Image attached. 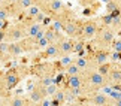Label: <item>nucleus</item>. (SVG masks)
I'll return each instance as SVG.
<instances>
[{
  "mask_svg": "<svg viewBox=\"0 0 121 106\" xmlns=\"http://www.w3.org/2000/svg\"><path fill=\"white\" fill-rule=\"evenodd\" d=\"M24 27H26V33H27V36H30V38H35V36L38 34L39 31H42V30L45 29V24L38 22V21H33V22H30V24L24 25Z\"/></svg>",
  "mask_w": 121,
  "mask_h": 106,
  "instance_id": "6ab92c4d",
  "label": "nucleus"
},
{
  "mask_svg": "<svg viewBox=\"0 0 121 106\" xmlns=\"http://www.w3.org/2000/svg\"><path fill=\"white\" fill-rule=\"evenodd\" d=\"M43 2H48V0H35V3H33V4H36V6H39V4H42Z\"/></svg>",
  "mask_w": 121,
  "mask_h": 106,
  "instance_id": "c9c22d12",
  "label": "nucleus"
},
{
  "mask_svg": "<svg viewBox=\"0 0 121 106\" xmlns=\"http://www.w3.org/2000/svg\"><path fill=\"white\" fill-rule=\"evenodd\" d=\"M42 11H40V8L39 6H36V4H31V6L26 11V13L24 15H27V17H30V18H35L38 13H40Z\"/></svg>",
  "mask_w": 121,
  "mask_h": 106,
  "instance_id": "a878e982",
  "label": "nucleus"
},
{
  "mask_svg": "<svg viewBox=\"0 0 121 106\" xmlns=\"http://www.w3.org/2000/svg\"><path fill=\"white\" fill-rule=\"evenodd\" d=\"M85 97H87L88 103H93L96 106H111V102H112V99L106 93H100V90L99 91H91Z\"/></svg>",
  "mask_w": 121,
  "mask_h": 106,
  "instance_id": "0eeeda50",
  "label": "nucleus"
},
{
  "mask_svg": "<svg viewBox=\"0 0 121 106\" xmlns=\"http://www.w3.org/2000/svg\"><path fill=\"white\" fill-rule=\"evenodd\" d=\"M27 73H29V70L24 67V66H18V67H12L9 69V70H6L3 73L4 75V84H6V88L8 91L13 90L15 87L21 82V79L24 78Z\"/></svg>",
  "mask_w": 121,
  "mask_h": 106,
  "instance_id": "7ed1b4c3",
  "label": "nucleus"
},
{
  "mask_svg": "<svg viewBox=\"0 0 121 106\" xmlns=\"http://www.w3.org/2000/svg\"><path fill=\"white\" fill-rule=\"evenodd\" d=\"M102 2H103V3L106 4V3H108V2H109V0H102Z\"/></svg>",
  "mask_w": 121,
  "mask_h": 106,
  "instance_id": "4c0bfd02",
  "label": "nucleus"
},
{
  "mask_svg": "<svg viewBox=\"0 0 121 106\" xmlns=\"http://www.w3.org/2000/svg\"><path fill=\"white\" fill-rule=\"evenodd\" d=\"M106 12L112 13V15L121 12V0H109L106 3Z\"/></svg>",
  "mask_w": 121,
  "mask_h": 106,
  "instance_id": "412c9836",
  "label": "nucleus"
},
{
  "mask_svg": "<svg viewBox=\"0 0 121 106\" xmlns=\"http://www.w3.org/2000/svg\"><path fill=\"white\" fill-rule=\"evenodd\" d=\"M30 72L33 73V75H36L38 78H43V76H55L57 69L51 63H40V64L33 66V69H31Z\"/></svg>",
  "mask_w": 121,
  "mask_h": 106,
  "instance_id": "1a4fd4ad",
  "label": "nucleus"
},
{
  "mask_svg": "<svg viewBox=\"0 0 121 106\" xmlns=\"http://www.w3.org/2000/svg\"><path fill=\"white\" fill-rule=\"evenodd\" d=\"M114 29L109 25H102L99 27V30H97V33L94 34V38L91 40L94 42L96 48L97 49H109L111 48V43H112V40L115 39V33H114Z\"/></svg>",
  "mask_w": 121,
  "mask_h": 106,
  "instance_id": "f03ea898",
  "label": "nucleus"
},
{
  "mask_svg": "<svg viewBox=\"0 0 121 106\" xmlns=\"http://www.w3.org/2000/svg\"><path fill=\"white\" fill-rule=\"evenodd\" d=\"M81 29H82V22L76 18V15L69 17L67 20H64L63 22V33L67 38L72 39H81Z\"/></svg>",
  "mask_w": 121,
  "mask_h": 106,
  "instance_id": "39448f33",
  "label": "nucleus"
},
{
  "mask_svg": "<svg viewBox=\"0 0 121 106\" xmlns=\"http://www.w3.org/2000/svg\"><path fill=\"white\" fill-rule=\"evenodd\" d=\"M27 97H29V100L31 103H38V102H40L42 99L49 97V96H48V93H46V87H43V85H40V84L36 82V84L33 85V88L29 91Z\"/></svg>",
  "mask_w": 121,
  "mask_h": 106,
  "instance_id": "9d476101",
  "label": "nucleus"
},
{
  "mask_svg": "<svg viewBox=\"0 0 121 106\" xmlns=\"http://www.w3.org/2000/svg\"><path fill=\"white\" fill-rule=\"evenodd\" d=\"M8 88H6V84H4V75L0 73V97H8Z\"/></svg>",
  "mask_w": 121,
  "mask_h": 106,
  "instance_id": "393cba45",
  "label": "nucleus"
},
{
  "mask_svg": "<svg viewBox=\"0 0 121 106\" xmlns=\"http://www.w3.org/2000/svg\"><path fill=\"white\" fill-rule=\"evenodd\" d=\"M35 106H52L51 105V97H45V99H42L40 102L38 103H33Z\"/></svg>",
  "mask_w": 121,
  "mask_h": 106,
  "instance_id": "2f4dec72",
  "label": "nucleus"
},
{
  "mask_svg": "<svg viewBox=\"0 0 121 106\" xmlns=\"http://www.w3.org/2000/svg\"><path fill=\"white\" fill-rule=\"evenodd\" d=\"M8 54L9 57H20L21 54H24L20 42H8Z\"/></svg>",
  "mask_w": 121,
  "mask_h": 106,
  "instance_id": "aec40b11",
  "label": "nucleus"
},
{
  "mask_svg": "<svg viewBox=\"0 0 121 106\" xmlns=\"http://www.w3.org/2000/svg\"><path fill=\"white\" fill-rule=\"evenodd\" d=\"M57 43H58V49H60V57L73 54V45H75V39L67 38V36H63V38L60 39Z\"/></svg>",
  "mask_w": 121,
  "mask_h": 106,
  "instance_id": "ddd939ff",
  "label": "nucleus"
},
{
  "mask_svg": "<svg viewBox=\"0 0 121 106\" xmlns=\"http://www.w3.org/2000/svg\"><path fill=\"white\" fill-rule=\"evenodd\" d=\"M111 106H121V99L112 100V102H111Z\"/></svg>",
  "mask_w": 121,
  "mask_h": 106,
  "instance_id": "72a5a7b5",
  "label": "nucleus"
},
{
  "mask_svg": "<svg viewBox=\"0 0 121 106\" xmlns=\"http://www.w3.org/2000/svg\"><path fill=\"white\" fill-rule=\"evenodd\" d=\"M82 76H84V82H85L87 88L90 90V93L91 91H99V90L108 87L106 76L102 75L96 67H90V69H87V70H84Z\"/></svg>",
  "mask_w": 121,
  "mask_h": 106,
  "instance_id": "f257e3e1",
  "label": "nucleus"
},
{
  "mask_svg": "<svg viewBox=\"0 0 121 106\" xmlns=\"http://www.w3.org/2000/svg\"><path fill=\"white\" fill-rule=\"evenodd\" d=\"M73 63L81 69V72L87 70V69H90V67H94V66H93L91 58H90V55H84V54L76 55V57L73 58Z\"/></svg>",
  "mask_w": 121,
  "mask_h": 106,
  "instance_id": "a211bd4d",
  "label": "nucleus"
},
{
  "mask_svg": "<svg viewBox=\"0 0 121 106\" xmlns=\"http://www.w3.org/2000/svg\"><path fill=\"white\" fill-rule=\"evenodd\" d=\"M39 58L40 60H52V58H60V49L58 43H49L46 48L39 51Z\"/></svg>",
  "mask_w": 121,
  "mask_h": 106,
  "instance_id": "f8f14e48",
  "label": "nucleus"
},
{
  "mask_svg": "<svg viewBox=\"0 0 121 106\" xmlns=\"http://www.w3.org/2000/svg\"><path fill=\"white\" fill-rule=\"evenodd\" d=\"M111 51L112 52H121V38H115L111 43Z\"/></svg>",
  "mask_w": 121,
  "mask_h": 106,
  "instance_id": "cd10ccee",
  "label": "nucleus"
},
{
  "mask_svg": "<svg viewBox=\"0 0 121 106\" xmlns=\"http://www.w3.org/2000/svg\"><path fill=\"white\" fill-rule=\"evenodd\" d=\"M99 24L94 20H87L82 22V29H81V39L82 40H91L94 38V34L99 30Z\"/></svg>",
  "mask_w": 121,
  "mask_h": 106,
  "instance_id": "6e6552de",
  "label": "nucleus"
},
{
  "mask_svg": "<svg viewBox=\"0 0 121 106\" xmlns=\"http://www.w3.org/2000/svg\"><path fill=\"white\" fill-rule=\"evenodd\" d=\"M63 70H64V75H66V76H70V75H76V73H81V69L78 67L73 61H72V63H69L67 66L63 69Z\"/></svg>",
  "mask_w": 121,
  "mask_h": 106,
  "instance_id": "4be33fe9",
  "label": "nucleus"
},
{
  "mask_svg": "<svg viewBox=\"0 0 121 106\" xmlns=\"http://www.w3.org/2000/svg\"><path fill=\"white\" fill-rule=\"evenodd\" d=\"M2 106H33L27 96H8Z\"/></svg>",
  "mask_w": 121,
  "mask_h": 106,
  "instance_id": "4468645a",
  "label": "nucleus"
},
{
  "mask_svg": "<svg viewBox=\"0 0 121 106\" xmlns=\"http://www.w3.org/2000/svg\"><path fill=\"white\" fill-rule=\"evenodd\" d=\"M79 2V4L81 6H84V8H88V6H93V4L96 3V0H78Z\"/></svg>",
  "mask_w": 121,
  "mask_h": 106,
  "instance_id": "473e14b6",
  "label": "nucleus"
},
{
  "mask_svg": "<svg viewBox=\"0 0 121 106\" xmlns=\"http://www.w3.org/2000/svg\"><path fill=\"white\" fill-rule=\"evenodd\" d=\"M57 90H58V85L55 84V82H54V84H51V85H48V87H46V93H48V96H49V97H51V96H52V94H54Z\"/></svg>",
  "mask_w": 121,
  "mask_h": 106,
  "instance_id": "7c9ffc66",
  "label": "nucleus"
},
{
  "mask_svg": "<svg viewBox=\"0 0 121 106\" xmlns=\"http://www.w3.org/2000/svg\"><path fill=\"white\" fill-rule=\"evenodd\" d=\"M90 58L93 61V66H100V64H106L111 61V54L108 49H96L93 54H90Z\"/></svg>",
  "mask_w": 121,
  "mask_h": 106,
  "instance_id": "9b49d317",
  "label": "nucleus"
},
{
  "mask_svg": "<svg viewBox=\"0 0 121 106\" xmlns=\"http://www.w3.org/2000/svg\"><path fill=\"white\" fill-rule=\"evenodd\" d=\"M27 36L26 33V27L21 21L15 22V24L8 25L3 30V40L4 42H20L21 39H24Z\"/></svg>",
  "mask_w": 121,
  "mask_h": 106,
  "instance_id": "20e7f679",
  "label": "nucleus"
},
{
  "mask_svg": "<svg viewBox=\"0 0 121 106\" xmlns=\"http://www.w3.org/2000/svg\"><path fill=\"white\" fill-rule=\"evenodd\" d=\"M39 8L49 18H55L67 9V6L63 3V0H48V2H43L42 4H39Z\"/></svg>",
  "mask_w": 121,
  "mask_h": 106,
  "instance_id": "423d86ee",
  "label": "nucleus"
},
{
  "mask_svg": "<svg viewBox=\"0 0 121 106\" xmlns=\"http://www.w3.org/2000/svg\"><path fill=\"white\" fill-rule=\"evenodd\" d=\"M43 36L49 40V43H55V42H58V40L63 38L64 33L60 31V30H55L51 24H48V25H45V34Z\"/></svg>",
  "mask_w": 121,
  "mask_h": 106,
  "instance_id": "f3484780",
  "label": "nucleus"
},
{
  "mask_svg": "<svg viewBox=\"0 0 121 106\" xmlns=\"http://www.w3.org/2000/svg\"><path fill=\"white\" fill-rule=\"evenodd\" d=\"M82 85H85L82 72L76 73V75L66 76V79H64V88H78V87H82Z\"/></svg>",
  "mask_w": 121,
  "mask_h": 106,
  "instance_id": "dca6fc26",
  "label": "nucleus"
},
{
  "mask_svg": "<svg viewBox=\"0 0 121 106\" xmlns=\"http://www.w3.org/2000/svg\"><path fill=\"white\" fill-rule=\"evenodd\" d=\"M84 47H85V43H84L82 39H75V45H73V54H79L84 51Z\"/></svg>",
  "mask_w": 121,
  "mask_h": 106,
  "instance_id": "bb28decb",
  "label": "nucleus"
},
{
  "mask_svg": "<svg viewBox=\"0 0 121 106\" xmlns=\"http://www.w3.org/2000/svg\"><path fill=\"white\" fill-rule=\"evenodd\" d=\"M73 61V58L70 57V55H63V57H60V66H61L63 69L67 66L69 63H72Z\"/></svg>",
  "mask_w": 121,
  "mask_h": 106,
  "instance_id": "c756f323",
  "label": "nucleus"
},
{
  "mask_svg": "<svg viewBox=\"0 0 121 106\" xmlns=\"http://www.w3.org/2000/svg\"><path fill=\"white\" fill-rule=\"evenodd\" d=\"M9 18H11L9 8H8V4L4 2H2V3H0V20H2V21H8Z\"/></svg>",
  "mask_w": 121,
  "mask_h": 106,
  "instance_id": "5701e85b",
  "label": "nucleus"
},
{
  "mask_svg": "<svg viewBox=\"0 0 121 106\" xmlns=\"http://www.w3.org/2000/svg\"><path fill=\"white\" fill-rule=\"evenodd\" d=\"M111 67H112V64L111 63H106V64H100V66H96V69L99 70L103 76H108V73L111 70Z\"/></svg>",
  "mask_w": 121,
  "mask_h": 106,
  "instance_id": "c85d7f7f",
  "label": "nucleus"
},
{
  "mask_svg": "<svg viewBox=\"0 0 121 106\" xmlns=\"http://www.w3.org/2000/svg\"><path fill=\"white\" fill-rule=\"evenodd\" d=\"M4 100H6V99H4V97H0V106H2V105L4 103Z\"/></svg>",
  "mask_w": 121,
  "mask_h": 106,
  "instance_id": "e433bc0d",
  "label": "nucleus"
},
{
  "mask_svg": "<svg viewBox=\"0 0 121 106\" xmlns=\"http://www.w3.org/2000/svg\"><path fill=\"white\" fill-rule=\"evenodd\" d=\"M108 81V87H120L121 85V67L118 66H112L111 70L106 76Z\"/></svg>",
  "mask_w": 121,
  "mask_h": 106,
  "instance_id": "2eb2a0df",
  "label": "nucleus"
},
{
  "mask_svg": "<svg viewBox=\"0 0 121 106\" xmlns=\"http://www.w3.org/2000/svg\"><path fill=\"white\" fill-rule=\"evenodd\" d=\"M49 45V40L45 38V36H42L40 39H38L36 40V45H35V52H39V51H42L43 48H46Z\"/></svg>",
  "mask_w": 121,
  "mask_h": 106,
  "instance_id": "b1692460",
  "label": "nucleus"
},
{
  "mask_svg": "<svg viewBox=\"0 0 121 106\" xmlns=\"http://www.w3.org/2000/svg\"><path fill=\"white\" fill-rule=\"evenodd\" d=\"M76 106H96V105H93V103H88V102H85V103H76Z\"/></svg>",
  "mask_w": 121,
  "mask_h": 106,
  "instance_id": "f704fd0d",
  "label": "nucleus"
},
{
  "mask_svg": "<svg viewBox=\"0 0 121 106\" xmlns=\"http://www.w3.org/2000/svg\"><path fill=\"white\" fill-rule=\"evenodd\" d=\"M2 2H3V0H0V3H2Z\"/></svg>",
  "mask_w": 121,
  "mask_h": 106,
  "instance_id": "58836bf2",
  "label": "nucleus"
}]
</instances>
